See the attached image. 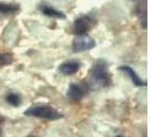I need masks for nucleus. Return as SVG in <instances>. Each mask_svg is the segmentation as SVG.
<instances>
[{
	"label": "nucleus",
	"instance_id": "9",
	"mask_svg": "<svg viewBox=\"0 0 152 137\" xmlns=\"http://www.w3.org/2000/svg\"><path fill=\"white\" fill-rule=\"evenodd\" d=\"M21 6L18 4H7V2H1L0 1V14L2 15H10L16 14L20 12Z\"/></svg>",
	"mask_w": 152,
	"mask_h": 137
},
{
	"label": "nucleus",
	"instance_id": "3",
	"mask_svg": "<svg viewBox=\"0 0 152 137\" xmlns=\"http://www.w3.org/2000/svg\"><path fill=\"white\" fill-rule=\"evenodd\" d=\"M96 24L95 18L91 15H83L75 20L73 22V33L76 36H85L87 34L91 28Z\"/></svg>",
	"mask_w": 152,
	"mask_h": 137
},
{
	"label": "nucleus",
	"instance_id": "11",
	"mask_svg": "<svg viewBox=\"0 0 152 137\" xmlns=\"http://www.w3.org/2000/svg\"><path fill=\"white\" fill-rule=\"evenodd\" d=\"M6 101L13 106H20L22 104V97L16 93H9L6 96Z\"/></svg>",
	"mask_w": 152,
	"mask_h": 137
},
{
	"label": "nucleus",
	"instance_id": "6",
	"mask_svg": "<svg viewBox=\"0 0 152 137\" xmlns=\"http://www.w3.org/2000/svg\"><path fill=\"white\" fill-rule=\"evenodd\" d=\"M81 68V63L76 60H71V61H66L62 63L58 66V71L63 76H73Z\"/></svg>",
	"mask_w": 152,
	"mask_h": 137
},
{
	"label": "nucleus",
	"instance_id": "12",
	"mask_svg": "<svg viewBox=\"0 0 152 137\" xmlns=\"http://www.w3.org/2000/svg\"><path fill=\"white\" fill-rule=\"evenodd\" d=\"M13 61H14V58H13V56L10 54L0 53V68L10 65L13 63Z\"/></svg>",
	"mask_w": 152,
	"mask_h": 137
},
{
	"label": "nucleus",
	"instance_id": "4",
	"mask_svg": "<svg viewBox=\"0 0 152 137\" xmlns=\"http://www.w3.org/2000/svg\"><path fill=\"white\" fill-rule=\"evenodd\" d=\"M91 93V87L86 82L80 84H71L69 85V88L66 90V96L69 99L73 102H79L84 98L86 95Z\"/></svg>",
	"mask_w": 152,
	"mask_h": 137
},
{
	"label": "nucleus",
	"instance_id": "16",
	"mask_svg": "<svg viewBox=\"0 0 152 137\" xmlns=\"http://www.w3.org/2000/svg\"><path fill=\"white\" fill-rule=\"evenodd\" d=\"M117 137H122V136H117Z\"/></svg>",
	"mask_w": 152,
	"mask_h": 137
},
{
	"label": "nucleus",
	"instance_id": "5",
	"mask_svg": "<svg viewBox=\"0 0 152 137\" xmlns=\"http://www.w3.org/2000/svg\"><path fill=\"white\" fill-rule=\"evenodd\" d=\"M95 46H96L95 40L88 34L77 36L72 41V52L76 54L84 53V52L91 50L93 48H95Z\"/></svg>",
	"mask_w": 152,
	"mask_h": 137
},
{
	"label": "nucleus",
	"instance_id": "7",
	"mask_svg": "<svg viewBox=\"0 0 152 137\" xmlns=\"http://www.w3.org/2000/svg\"><path fill=\"white\" fill-rule=\"evenodd\" d=\"M38 9L41 14H44V15L47 16V17L57 18V20H65V18H66V15H65L63 12L52 7V6L47 5V4H40L38 6Z\"/></svg>",
	"mask_w": 152,
	"mask_h": 137
},
{
	"label": "nucleus",
	"instance_id": "14",
	"mask_svg": "<svg viewBox=\"0 0 152 137\" xmlns=\"http://www.w3.org/2000/svg\"><path fill=\"white\" fill-rule=\"evenodd\" d=\"M28 137H36V136H32V135H31V136H28Z\"/></svg>",
	"mask_w": 152,
	"mask_h": 137
},
{
	"label": "nucleus",
	"instance_id": "10",
	"mask_svg": "<svg viewBox=\"0 0 152 137\" xmlns=\"http://www.w3.org/2000/svg\"><path fill=\"white\" fill-rule=\"evenodd\" d=\"M136 14H137V17H138V20H140V22H141V25H142V28H144L146 29V6H145V4H138L136 7Z\"/></svg>",
	"mask_w": 152,
	"mask_h": 137
},
{
	"label": "nucleus",
	"instance_id": "1",
	"mask_svg": "<svg viewBox=\"0 0 152 137\" xmlns=\"http://www.w3.org/2000/svg\"><path fill=\"white\" fill-rule=\"evenodd\" d=\"M91 78L95 84L102 87H109L112 84V78L109 72V64L105 60L99 58L93 64L91 68Z\"/></svg>",
	"mask_w": 152,
	"mask_h": 137
},
{
	"label": "nucleus",
	"instance_id": "13",
	"mask_svg": "<svg viewBox=\"0 0 152 137\" xmlns=\"http://www.w3.org/2000/svg\"><path fill=\"white\" fill-rule=\"evenodd\" d=\"M4 120H5V118H4V117H2L1 114H0V122H2Z\"/></svg>",
	"mask_w": 152,
	"mask_h": 137
},
{
	"label": "nucleus",
	"instance_id": "15",
	"mask_svg": "<svg viewBox=\"0 0 152 137\" xmlns=\"http://www.w3.org/2000/svg\"><path fill=\"white\" fill-rule=\"evenodd\" d=\"M0 137H1V130H0Z\"/></svg>",
	"mask_w": 152,
	"mask_h": 137
},
{
	"label": "nucleus",
	"instance_id": "2",
	"mask_svg": "<svg viewBox=\"0 0 152 137\" xmlns=\"http://www.w3.org/2000/svg\"><path fill=\"white\" fill-rule=\"evenodd\" d=\"M24 114L26 117H34L45 120H58L63 118V114L61 112L46 104H33L24 111Z\"/></svg>",
	"mask_w": 152,
	"mask_h": 137
},
{
	"label": "nucleus",
	"instance_id": "8",
	"mask_svg": "<svg viewBox=\"0 0 152 137\" xmlns=\"http://www.w3.org/2000/svg\"><path fill=\"white\" fill-rule=\"evenodd\" d=\"M119 70L122 71V72H125L127 76L129 77L132 82L135 85V86H137V87H145V86H146V81L142 80L141 77L136 73V71L133 68H130L129 65H121V66L119 68Z\"/></svg>",
	"mask_w": 152,
	"mask_h": 137
}]
</instances>
